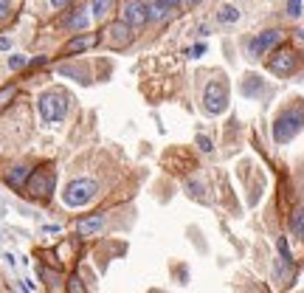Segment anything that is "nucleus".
<instances>
[{
    "mask_svg": "<svg viewBox=\"0 0 304 293\" xmlns=\"http://www.w3.org/2000/svg\"><path fill=\"white\" fill-rule=\"evenodd\" d=\"M11 11V0H0V20H6Z\"/></svg>",
    "mask_w": 304,
    "mask_h": 293,
    "instance_id": "nucleus-27",
    "label": "nucleus"
},
{
    "mask_svg": "<svg viewBox=\"0 0 304 293\" xmlns=\"http://www.w3.org/2000/svg\"><path fill=\"white\" fill-rule=\"evenodd\" d=\"M116 6V0H90V9H93V17H105V14H110Z\"/></svg>",
    "mask_w": 304,
    "mask_h": 293,
    "instance_id": "nucleus-15",
    "label": "nucleus"
},
{
    "mask_svg": "<svg viewBox=\"0 0 304 293\" xmlns=\"http://www.w3.org/2000/svg\"><path fill=\"white\" fill-rule=\"evenodd\" d=\"M62 76H70V79H76V82H87V73L82 68H76V65H62L60 68Z\"/></svg>",
    "mask_w": 304,
    "mask_h": 293,
    "instance_id": "nucleus-17",
    "label": "nucleus"
},
{
    "mask_svg": "<svg viewBox=\"0 0 304 293\" xmlns=\"http://www.w3.org/2000/svg\"><path fill=\"white\" fill-rule=\"evenodd\" d=\"M302 127H304V113L302 110H285L273 121V141H276V144H287Z\"/></svg>",
    "mask_w": 304,
    "mask_h": 293,
    "instance_id": "nucleus-3",
    "label": "nucleus"
},
{
    "mask_svg": "<svg viewBox=\"0 0 304 293\" xmlns=\"http://www.w3.org/2000/svg\"><path fill=\"white\" fill-rule=\"evenodd\" d=\"M105 228V215H90L85 217V220H79L76 231L82 234V237H93V234H99Z\"/></svg>",
    "mask_w": 304,
    "mask_h": 293,
    "instance_id": "nucleus-10",
    "label": "nucleus"
},
{
    "mask_svg": "<svg viewBox=\"0 0 304 293\" xmlns=\"http://www.w3.org/2000/svg\"><path fill=\"white\" fill-rule=\"evenodd\" d=\"M149 20V9L141 3V0H127V6H124L122 11V23H127V26H144Z\"/></svg>",
    "mask_w": 304,
    "mask_h": 293,
    "instance_id": "nucleus-7",
    "label": "nucleus"
},
{
    "mask_svg": "<svg viewBox=\"0 0 304 293\" xmlns=\"http://www.w3.org/2000/svg\"><path fill=\"white\" fill-rule=\"evenodd\" d=\"M203 107L211 116H220V113L228 110V85L223 79H214V82L206 85V90H203Z\"/></svg>",
    "mask_w": 304,
    "mask_h": 293,
    "instance_id": "nucleus-4",
    "label": "nucleus"
},
{
    "mask_svg": "<svg viewBox=\"0 0 304 293\" xmlns=\"http://www.w3.org/2000/svg\"><path fill=\"white\" fill-rule=\"evenodd\" d=\"M87 26H90V17H87L85 11H76L73 17L65 20V28H82V31H85Z\"/></svg>",
    "mask_w": 304,
    "mask_h": 293,
    "instance_id": "nucleus-16",
    "label": "nucleus"
},
{
    "mask_svg": "<svg viewBox=\"0 0 304 293\" xmlns=\"http://www.w3.org/2000/svg\"><path fill=\"white\" fill-rule=\"evenodd\" d=\"M31 178V169H28L26 164H20V166H14L9 172V186L11 189H20V186H26V181Z\"/></svg>",
    "mask_w": 304,
    "mask_h": 293,
    "instance_id": "nucleus-12",
    "label": "nucleus"
},
{
    "mask_svg": "<svg viewBox=\"0 0 304 293\" xmlns=\"http://www.w3.org/2000/svg\"><path fill=\"white\" fill-rule=\"evenodd\" d=\"M158 6H164L166 11H175L178 9V6H181V0H155Z\"/></svg>",
    "mask_w": 304,
    "mask_h": 293,
    "instance_id": "nucleus-26",
    "label": "nucleus"
},
{
    "mask_svg": "<svg viewBox=\"0 0 304 293\" xmlns=\"http://www.w3.org/2000/svg\"><path fill=\"white\" fill-rule=\"evenodd\" d=\"M217 17H220V23H237V20H240V11H237L234 6H223Z\"/></svg>",
    "mask_w": 304,
    "mask_h": 293,
    "instance_id": "nucleus-18",
    "label": "nucleus"
},
{
    "mask_svg": "<svg viewBox=\"0 0 304 293\" xmlns=\"http://www.w3.org/2000/svg\"><path fill=\"white\" fill-rule=\"evenodd\" d=\"M287 14H290V17H302L304 14V3L302 0H287Z\"/></svg>",
    "mask_w": 304,
    "mask_h": 293,
    "instance_id": "nucleus-19",
    "label": "nucleus"
},
{
    "mask_svg": "<svg viewBox=\"0 0 304 293\" xmlns=\"http://www.w3.org/2000/svg\"><path fill=\"white\" fill-rule=\"evenodd\" d=\"M26 57H23V54H14V57H9V68L11 71H20V68H26Z\"/></svg>",
    "mask_w": 304,
    "mask_h": 293,
    "instance_id": "nucleus-23",
    "label": "nucleus"
},
{
    "mask_svg": "<svg viewBox=\"0 0 304 293\" xmlns=\"http://www.w3.org/2000/svg\"><path fill=\"white\" fill-rule=\"evenodd\" d=\"M99 43V37H93V34H79V37H73L68 45H65V54H79V51H87L90 45H96Z\"/></svg>",
    "mask_w": 304,
    "mask_h": 293,
    "instance_id": "nucleus-11",
    "label": "nucleus"
},
{
    "mask_svg": "<svg viewBox=\"0 0 304 293\" xmlns=\"http://www.w3.org/2000/svg\"><path fill=\"white\" fill-rule=\"evenodd\" d=\"M11 48V40L9 37H0V51H9Z\"/></svg>",
    "mask_w": 304,
    "mask_h": 293,
    "instance_id": "nucleus-29",
    "label": "nucleus"
},
{
    "mask_svg": "<svg viewBox=\"0 0 304 293\" xmlns=\"http://www.w3.org/2000/svg\"><path fill=\"white\" fill-rule=\"evenodd\" d=\"M262 87H265V82H262L259 76H245L243 79V87H240V90H243V96H259L262 93Z\"/></svg>",
    "mask_w": 304,
    "mask_h": 293,
    "instance_id": "nucleus-13",
    "label": "nucleus"
},
{
    "mask_svg": "<svg viewBox=\"0 0 304 293\" xmlns=\"http://www.w3.org/2000/svg\"><path fill=\"white\" fill-rule=\"evenodd\" d=\"M290 231L299 240H304V209H296L293 215H290Z\"/></svg>",
    "mask_w": 304,
    "mask_h": 293,
    "instance_id": "nucleus-14",
    "label": "nucleus"
},
{
    "mask_svg": "<svg viewBox=\"0 0 304 293\" xmlns=\"http://www.w3.org/2000/svg\"><path fill=\"white\" fill-rule=\"evenodd\" d=\"M68 3H70V0H51V6H54V9H65Z\"/></svg>",
    "mask_w": 304,
    "mask_h": 293,
    "instance_id": "nucleus-30",
    "label": "nucleus"
},
{
    "mask_svg": "<svg viewBox=\"0 0 304 293\" xmlns=\"http://www.w3.org/2000/svg\"><path fill=\"white\" fill-rule=\"evenodd\" d=\"M200 0H186V6H197Z\"/></svg>",
    "mask_w": 304,
    "mask_h": 293,
    "instance_id": "nucleus-31",
    "label": "nucleus"
},
{
    "mask_svg": "<svg viewBox=\"0 0 304 293\" xmlns=\"http://www.w3.org/2000/svg\"><path fill=\"white\" fill-rule=\"evenodd\" d=\"M54 183H57V175L51 172V169H37V172H31V178H28V195L31 198H51L54 192Z\"/></svg>",
    "mask_w": 304,
    "mask_h": 293,
    "instance_id": "nucleus-5",
    "label": "nucleus"
},
{
    "mask_svg": "<svg viewBox=\"0 0 304 293\" xmlns=\"http://www.w3.org/2000/svg\"><path fill=\"white\" fill-rule=\"evenodd\" d=\"M96 195H99V186L90 178H73V181L62 189V203L70 209H82L87 203H93Z\"/></svg>",
    "mask_w": 304,
    "mask_h": 293,
    "instance_id": "nucleus-1",
    "label": "nucleus"
},
{
    "mask_svg": "<svg viewBox=\"0 0 304 293\" xmlns=\"http://www.w3.org/2000/svg\"><path fill=\"white\" fill-rule=\"evenodd\" d=\"M105 34H107V40H110V45H113V48H127V45H130V40H132L130 26H127V23H122V20H119V23H110Z\"/></svg>",
    "mask_w": 304,
    "mask_h": 293,
    "instance_id": "nucleus-9",
    "label": "nucleus"
},
{
    "mask_svg": "<svg viewBox=\"0 0 304 293\" xmlns=\"http://www.w3.org/2000/svg\"><path fill=\"white\" fill-rule=\"evenodd\" d=\"M296 54L290 51V48H279L273 57L268 60V68L273 71V73H290V71H296Z\"/></svg>",
    "mask_w": 304,
    "mask_h": 293,
    "instance_id": "nucleus-8",
    "label": "nucleus"
},
{
    "mask_svg": "<svg viewBox=\"0 0 304 293\" xmlns=\"http://www.w3.org/2000/svg\"><path fill=\"white\" fill-rule=\"evenodd\" d=\"M276 248H279V254H282L285 262H293V254H290V245H287L285 237H279V240H276Z\"/></svg>",
    "mask_w": 304,
    "mask_h": 293,
    "instance_id": "nucleus-21",
    "label": "nucleus"
},
{
    "mask_svg": "<svg viewBox=\"0 0 304 293\" xmlns=\"http://www.w3.org/2000/svg\"><path fill=\"white\" fill-rule=\"evenodd\" d=\"M68 293H85V282L79 276H70L68 279Z\"/></svg>",
    "mask_w": 304,
    "mask_h": 293,
    "instance_id": "nucleus-22",
    "label": "nucleus"
},
{
    "mask_svg": "<svg viewBox=\"0 0 304 293\" xmlns=\"http://www.w3.org/2000/svg\"><path fill=\"white\" fill-rule=\"evenodd\" d=\"M149 17H152V20H164L166 17V9H164V6H158L155 0H152V6H149Z\"/></svg>",
    "mask_w": 304,
    "mask_h": 293,
    "instance_id": "nucleus-24",
    "label": "nucleus"
},
{
    "mask_svg": "<svg viewBox=\"0 0 304 293\" xmlns=\"http://www.w3.org/2000/svg\"><path fill=\"white\" fill-rule=\"evenodd\" d=\"M197 146L203 149V152H211V149H214V144H211V138H206V136H197Z\"/></svg>",
    "mask_w": 304,
    "mask_h": 293,
    "instance_id": "nucleus-25",
    "label": "nucleus"
},
{
    "mask_svg": "<svg viewBox=\"0 0 304 293\" xmlns=\"http://www.w3.org/2000/svg\"><path fill=\"white\" fill-rule=\"evenodd\" d=\"M68 93H62V90H45L40 99H37V110L43 116V121L54 124V121H62L65 119V113H68Z\"/></svg>",
    "mask_w": 304,
    "mask_h": 293,
    "instance_id": "nucleus-2",
    "label": "nucleus"
},
{
    "mask_svg": "<svg viewBox=\"0 0 304 293\" xmlns=\"http://www.w3.org/2000/svg\"><path fill=\"white\" fill-rule=\"evenodd\" d=\"M279 43H282V31H276V28H268V31H262V34L253 37L251 45H248V51H251L253 57H262V54H268L270 48H276Z\"/></svg>",
    "mask_w": 304,
    "mask_h": 293,
    "instance_id": "nucleus-6",
    "label": "nucleus"
},
{
    "mask_svg": "<svg viewBox=\"0 0 304 293\" xmlns=\"http://www.w3.org/2000/svg\"><path fill=\"white\" fill-rule=\"evenodd\" d=\"M191 57H203V54H206V45H203V43H200V45H194V48H191Z\"/></svg>",
    "mask_w": 304,
    "mask_h": 293,
    "instance_id": "nucleus-28",
    "label": "nucleus"
},
{
    "mask_svg": "<svg viewBox=\"0 0 304 293\" xmlns=\"http://www.w3.org/2000/svg\"><path fill=\"white\" fill-rule=\"evenodd\" d=\"M14 93H17V90H14V85L0 87V110H3V107H6V104L11 102V99H14Z\"/></svg>",
    "mask_w": 304,
    "mask_h": 293,
    "instance_id": "nucleus-20",
    "label": "nucleus"
}]
</instances>
